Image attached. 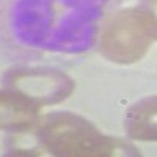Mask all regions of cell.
<instances>
[{
    "mask_svg": "<svg viewBox=\"0 0 157 157\" xmlns=\"http://www.w3.org/2000/svg\"><path fill=\"white\" fill-rule=\"evenodd\" d=\"M43 146L58 157H116L140 155L130 143L109 137L86 118L71 112L47 115L38 129Z\"/></svg>",
    "mask_w": 157,
    "mask_h": 157,
    "instance_id": "cell-1",
    "label": "cell"
},
{
    "mask_svg": "<svg viewBox=\"0 0 157 157\" xmlns=\"http://www.w3.org/2000/svg\"><path fill=\"white\" fill-rule=\"evenodd\" d=\"M155 16L143 8H127L112 17L101 35V54L116 64H132L155 41Z\"/></svg>",
    "mask_w": 157,
    "mask_h": 157,
    "instance_id": "cell-2",
    "label": "cell"
},
{
    "mask_svg": "<svg viewBox=\"0 0 157 157\" xmlns=\"http://www.w3.org/2000/svg\"><path fill=\"white\" fill-rule=\"evenodd\" d=\"M3 82L6 88L17 91L39 107L60 104L75 88L74 80L66 72L54 68H13L5 74Z\"/></svg>",
    "mask_w": 157,
    "mask_h": 157,
    "instance_id": "cell-3",
    "label": "cell"
},
{
    "mask_svg": "<svg viewBox=\"0 0 157 157\" xmlns=\"http://www.w3.org/2000/svg\"><path fill=\"white\" fill-rule=\"evenodd\" d=\"M38 104L17 91L0 90V129L8 132H27L39 123Z\"/></svg>",
    "mask_w": 157,
    "mask_h": 157,
    "instance_id": "cell-4",
    "label": "cell"
},
{
    "mask_svg": "<svg viewBox=\"0 0 157 157\" xmlns=\"http://www.w3.org/2000/svg\"><path fill=\"white\" fill-rule=\"evenodd\" d=\"M155 96H149L145 99H140L134 105H130L124 127L130 138L138 141H155L157 138V124H155Z\"/></svg>",
    "mask_w": 157,
    "mask_h": 157,
    "instance_id": "cell-5",
    "label": "cell"
}]
</instances>
